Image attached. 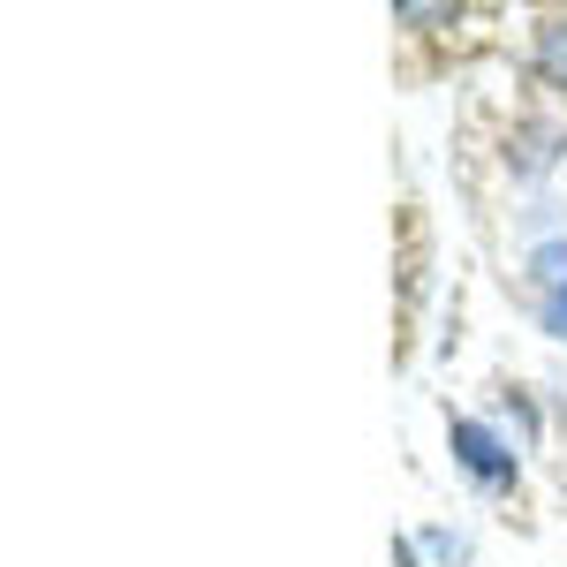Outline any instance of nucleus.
<instances>
[{
    "mask_svg": "<svg viewBox=\"0 0 567 567\" xmlns=\"http://www.w3.org/2000/svg\"><path fill=\"white\" fill-rule=\"evenodd\" d=\"M446 439H454V462H462V470H470L477 484H492V492H499V484H515V454H507L499 439L484 432V424H470V416H462V424H454Z\"/></svg>",
    "mask_w": 567,
    "mask_h": 567,
    "instance_id": "nucleus-1",
    "label": "nucleus"
},
{
    "mask_svg": "<svg viewBox=\"0 0 567 567\" xmlns=\"http://www.w3.org/2000/svg\"><path fill=\"white\" fill-rule=\"evenodd\" d=\"M537 69H545L553 84H567V16H553V23L537 31Z\"/></svg>",
    "mask_w": 567,
    "mask_h": 567,
    "instance_id": "nucleus-2",
    "label": "nucleus"
},
{
    "mask_svg": "<svg viewBox=\"0 0 567 567\" xmlns=\"http://www.w3.org/2000/svg\"><path fill=\"white\" fill-rule=\"evenodd\" d=\"M545 333H553V341H567V280L545 296Z\"/></svg>",
    "mask_w": 567,
    "mask_h": 567,
    "instance_id": "nucleus-3",
    "label": "nucleus"
}]
</instances>
